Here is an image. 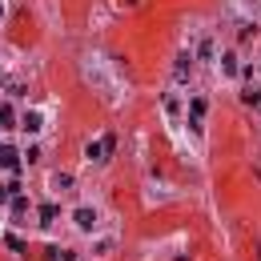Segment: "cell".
<instances>
[{"label": "cell", "mask_w": 261, "mask_h": 261, "mask_svg": "<svg viewBox=\"0 0 261 261\" xmlns=\"http://www.w3.org/2000/svg\"><path fill=\"white\" fill-rule=\"evenodd\" d=\"M257 261H261V257H257Z\"/></svg>", "instance_id": "6"}, {"label": "cell", "mask_w": 261, "mask_h": 261, "mask_svg": "<svg viewBox=\"0 0 261 261\" xmlns=\"http://www.w3.org/2000/svg\"><path fill=\"white\" fill-rule=\"evenodd\" d=\"M16 165V149L12 145H0V169H12Z\"/></svg>", "instance_id": "2"}, {"label": "cell", "mask_w": 261, "mask_h": 261, "mask_svg": "<svg viewBox=\"0 0 261 261\" xmlns=\"http://www.w3.org/2000/svg\"><path fill=\"white\" fill-rule=\"evenodd\" d=\"M12 121H16V113H12L8 104H4V108H0V125H12Z\"/></svg>", "instance_id": "3"}, {"label": "cell", "mask_w": 261, "mask_h": 261, "mask_svg": "<svg viewBox=\"0 0 261 261\" xmlns=\"http://www.w3.org/2000/svg\"><path fill=\"white\" fill-rule=\"evenodd\" d=\"M24 129H28V133H32V129H41V117H36V113H28V117H24Z\"/></svg>", "instance_id": "4"}, {"label": "cell", "mask_w": 261, "mask_h": 261, "mask_svg": "<svg viewBox=\"0 0 261 261\" xmlns=\"http://www.w3.org/2000/svg\"><path fill=\"white\" fill-rule=\"evenodd\" d=\"M72 221H77L81 229H93V221H97V213H93V209H77V213H72Z\"/></svg>", "instance_id": "1"}, {"label": "cell", "mask_w": 261, "mask_h": 261, "mask_svg": "<svg viewBox=\"0 0 261 261\" xmlns=\"http://www.w3.org/2000/svg\"><path fill=\"white\" fill-rule=\"evenodd\" d=\"M52 217H56V205H45V209H41V221H45V225H49Z\"/></svg>", "instance_id": "5"}]
</instances>
